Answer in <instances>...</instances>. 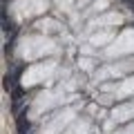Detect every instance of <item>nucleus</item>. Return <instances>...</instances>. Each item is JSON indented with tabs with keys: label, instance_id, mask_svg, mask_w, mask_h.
<instances>
[{
	"label": "nucleus",
	"instance_id": "f03ea898",
	"mask_svg": "<svg viewBox=\"0 0 134 134\" xmlns=\"http://www.w3.org/2000/svg\"><path fill=\"white\" fill-rule=\"evenodd\" d=\"M11 87H14V76L7 74V76H5V90H11Z\"/></svg>",
	"mask_w": 134,
	"mask_h": 134
},
{
	"label": "nucleus",
	"instance_id": "7ed1b4c3",
	"mask_svg": "<svg viewBox=\"0 0 134 134\" xmlns=\"http://www.w3.org/2000/svg\"><path fill=\"white\" fill-rule=\"evenodd\" d=\"M20 96H23V90H20V87H16V90H14V100H16V103L20 100Z\"/></svg>",
	"mask_w": 134,
	"mask_h": 134
},
{
	"label": "nucleus",
	"instance_id": "f257e3e1",
	"mask_svg": "<svg viewBox=\"0 0 134 134\" xmlns=\"http://www.w3.org/2000/svg\"><path fill=\"white\" fill-rule=\"evenodd\" d=\"M27 130H29V123L23 119V116H20V119H18V132H20V134H25Z\"/></svg>",
	"mask_w": 134,
	"mask_h": 134
},
{
	"label": "nucleus",
	"instance_id": "20e7f679",
	"mask_svg": "<svg viewBox=\"0 0 134 134\" xmlns=\"http://www.w3.org/2000/svg\"><path fill=\"white\" fill-rule=\"evenodd\" d=\"M127 5H130V9L134 11V0H127Z\"/></svg>",
	"mask_w": 134,
	"mask_h": 134
}]
</instances>
